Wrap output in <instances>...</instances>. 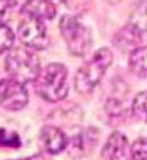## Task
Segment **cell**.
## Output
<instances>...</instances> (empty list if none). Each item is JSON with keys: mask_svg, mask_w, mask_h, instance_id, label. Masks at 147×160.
I'll list each match as a JSON object with an SVG mask.
<instances>
[{"mask_svg": "<svg viewBox=\"0 0 147 160\" xmlns=\"http://www.w3.org/2000/svg\"><path fill=\"white\" fill-rule=\"evenodd\" d=\"M112 62H113V55L110 52V49L104 47V49L97 50L94 53V57L78 70L76 76H75L76 91L81 94L91 92L100 82V79L105 74L107 68L112 65Z\"/></svg>", "mask_w": 147, "mask_h": 160, "instance_id": "cell-1", "label": "cell"}, {"mask_svg": "<svg viewBox=\"0 0 147 160\" xmlns=\"http://www.w3.org/2000/svg\"><path fill=\"white\" fill-rule=\"evenodd\" d=\"M68 71L65 65L61 63H50L45 67V70L39 74L36 89L39 96L49 102H58L66 97L68 94Z\"/></svg>", "mask_w": 147, "mask_h": 160, "instance_id": "cell-2", "label": "cell"}, {"mask_svg": "<svg viewBox=\"0 0 147 160\" xmlns=\"http://www.w3.org/2000/svg\"><path fill=\"white\" fill-rule=\"evenodd\" d=\"M5 68L13 79L24 84V82L36 81L39 78L41 62L31 50L13 49L8 52L7 58H5Z\"/></svg>", "mask_w": 147, "mask_h": 160, "instance_id": "cell-3", "label": "cell"}, {"mask_svg": "<svg viewBox=\"0 0 147 160\" xmlns=\"http://www.w3.org/2000/svg\"><path fill=\"white\" fill-rule=\"evenodd\" d=\"M60 31L68 45V50L73 55L82 57V55L87 53L91 47V32L86 26L79 23L78 18L68 15L63 16L60 20Z\"/></svg>", "mask_w": 147, "mask_h": 160, "instance_id": "cell-4", "label": "cell"}, {"mask_svg": "<svg viewBox=\"0 0 147 160\" xmlns=\"http://www.w3.org/2000/svg\"><path fill=\"white\" fill-rule=\"evenodd\" d=\"M18 34H20L21 42L26 47L34 49V50H42L49 44V36H47L45 24L42 23V20H37V18H31V16L24 18L20 23Z\"/></svg>", "mask_w": 147, "mask_h": 160, "instance_id": "cell-5", "label": "cell"}, {"mask_svg": "<svg viewBox=\"0 0 147 160\" xmlns=\"http://www.w3.org/2000/svg\"><path fill=\"white\" fill-rule=\"evenodd\" d=\"M27 103V91L24 84L13 78L0 81V105L7 110H21Z\"/></svg>", "mask_w": 147, "mask_h": 160, "instance_id": "cell-6", "label": "cell"}, {"mask_svg": "<svg viewBox=\"0 0 147 160\" xmlns=\"http://www.w3.org/2000/svg\"><path fill=\"white\" fill-rule=\"evenodd\" d=\"M41 142L49 154H58L66 147V136L57 126H44L41 129Z\"/></svg>", "mask_w": 147, "mask_h": 160, "instance_id": "cell-7", "label": "cell"}, {"mask_svg": "<svg viewBox=\"0 0 147 160\" xmlns=\"http://www.w3.org/2000/svg\"><path fill=\"white\" fill-rule=\"evenodd\" d=\"M21 13L37 20H52L57 13V8L52 0H27L21 7Z\"/></svg>", "mask_w": 147, "mask_h": 160, "instance_id": "cell-8", "label": "cell"}, {"mask_svg": "<svg viewBox=\"0 0 147 160\" xmlns=\"http://www.w3.org/2000/svg\"><path fill=\"white\" fill-rule=\"evenodd\" d=\"M142 44V37L137 32L131 24L125 26L121 31H118L115 36V45L121 52H134L136 49H139V45Z\"/></svg>", "mask_w": 147, "mask_h": 160, "instance_id": "cell-9", "label": "cell"}, {"mask_svg": "<svg viewBox=\"0 0 147 160\" xmlns=\"http://www.w3.org/2000/svg\"><path fill=\"white\" fill-rule=\"evenodd\" d=\"M128 141L121 133H112L102 147V157L105 160H120L126 154Z\"/></svg>", "mask_w": 147, "mask_h": 160, "instance_id": "cell-10", "label": "cell"}, {"mask_svg": "<svg viewBox=\"0 0 147 160\" xmlns=\"http://www.w3.org/2000/svg\"><path fill=\"white\" fill-rule=\"evenodd\" d=\"M130 24L141 34L142 41L147 39V0L136 5V8L131 13Z\"/></svg>", "mask_w": 147, "mask_h": 160, "instance_id": "cell-11", "label": "cell"}, {"mask_svg": "<svg viewBox=\"0 0 147 160\" xmlns=\"http://www.w3.org/2000/svg\"><path fill=\"white\" fill-rule=\"evenodd\" d=\"M130 68L137 76L147 78V45L136 49L130 57Z\"/></svg>", "mask_w": 147, "mask_h": 160, "instance_id": "cell-12", "label": "cell"}, {"mask_svg": "<svg viewBox=\"0 0 147 160\" xmlns=\"http://www.w3.org/2000/svg\"><path fill=\"white\" fill-rule=\"evenodd\" d=\"M133 115L139 121H147V91L139 92L133 100Z\"/></svg>", "mask_w": 147, "mask_h": 160, "instance_id": "cell-13", "label": "cell"}, {"mask_svg": "<svg viewBox=\"0 0 147 160\" xmlns=\"http://www.w3.org/2000/svg\"><path fill=\"white\" fill-rule=\"evenodd\" d=\"M13 41H15V34L10 29V26H7L5 23H0V55L12 49Z\"/></svg>", "mask_w": 147, "mask_h": 160, "instance_id": "cell-14", "label": "cell"}, {"mask_svg": "<svg viewBox=\"0 0 147 160\" xmlns=\"http://www.w3.org/2000/svg\"><path fill=\"white\" fill-rule=\"evenodd\" d=\"M21 146V139L16 133H10L3 128H0V147H12L16 149Z\"/></svg>", "mask_w": 147, "mask_h": 160, "instance_id": "cell-15", "label": "cell"}, {"mask_svg": "<svg viewBox=\"0 0 147 160\" xmlns=\"http://www.w3.org/2000/svg\"><path fill=\"white\" fill-rule=\"evenodd\" d=\"M133 160H147V138L137 139L131 147Z\"/></svg>", "mask_w": 147, "mask_h": 160, "instance_id": "cell-16", "label": "cell"}, {"mask_svg": "<svg viewBox=\"0 0 147 160\" xmlns=\"http://www.w3.org/2000/svg\"><path fill=\"white\" fill-rule=\"evenodd\" d=\"M10 7H13V3L10 2V0H0V18L8 12V8H10Z\"/></svg>", "mask_w": 147, "mask_h": 160, "instance_id": "cell-17", "label": "cell"}, {"mask_svg": "<svg viewBox=\"0 0 147 160\" xmlns=\"http://www.w3.org/2000/svg\"><path fill=\"white\" fill-rule=\"evenodd\" d=\"M18 160H45L42 155H31V157H26V158H18Z\"/></svg>", "mask_w": 147, "mask_h": 160, "instance_id": "cell-18", "label": "cell"}, {"mask_svg": "<svg viewBox=\"0 0 147 160\" xmlns=\"http://www.w3.org/2000/svg\"><path fill=\"white\" fill-rule=\"evenodd\" d=\"M10 2H12V3H15V2H16V0H10Z\"/></svg>", "mask_w": 147, "mask_h": 160, "instance_id": "cell-19", "label": "cell"}]
</instances>
